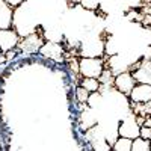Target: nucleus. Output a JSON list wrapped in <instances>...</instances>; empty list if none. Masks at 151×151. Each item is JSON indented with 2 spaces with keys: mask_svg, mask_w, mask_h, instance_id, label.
Segmentation results:
<instances>
[{
  "mask_svg": "<svg viewBox=\"0 0 151 151\" xmlns=\"http://www.w3.org/2000/svg\"><path fill=\"white\" fill-rule=\"evenodd\" d=\"M45 42V36L42 33V29L41 26H38V29L26 36H23L20 42H18V52L21 53H27V55H32V53H38L40 48L42 47V44Z\"/></svg>",
  "mask_w": 151,
  "mask_h": 151,
  "instance_id": "f257e3e1",
  "label": "nucleus"
},
{
  "mask_svg": "<svg viewBox=\"0 0 151 151\" xmlns=\"http://www.w3.org/2000/svg\"><path fill=\"white\" fill-rule=\"evenodd\" d=\"M104 70V59L80 56L79 58V73L82 77H95L98 79Z\"/></svg>",
  "mask_w": 151,
  "mask_h": 151,
  "instance_id": "f03ea898",
  "label": "nucleus"
},
{
  "mask_svg": "<svg viewBox=\"0 0 151 151\" xmlns=\"http://www.w3.org/2000/svg\"><path fill=\"white\" fill-rule=\"evenodd\" d=\"M40 53L44 59H50L53 62H58V64H60V62H64V56H65V47L60 45L55 41H45L42 44V47L40 48Z\"/></svg>",
  "mask_w": 151,
  "mask_h": 151,
  "instance_id": "7ed1b4c3",
  "label": "nucleus"
},
{
  "mask_svg": "<svg viewBox=\"0 0 151 151\" xmlns=\"http://www.w3.org/2000/svg\"><path fill=\"white\" fill-rule=\"evenodd\" d=\"M136 83H137V82H136V79H134L133 73H130L129 70L121 71L119 74L115 76V79H113V86L118 89V92L127 95V97H129V94L132 92L133 86H134Z\"/></svg>",
  "mask_w": 151,
  "mask_h": 151,
  "instance_id": "20e7f679",
  "label": "nucleus"
},
{
  "mask_svg": "<svg viewBox=\"0 0 151 151\" xmlns=\"http://www.w3.org/2000/svg\"><path fill=\"white\" fill-rule=\"evenodd\" d=\"M21 40V36L14 27L9 29H0V52H9L18 47V42Z\"/></svg>",
  "mask_w": 151,
  "mask_h": 151,
  "instance_id": "39448f33",
  "label": "nucleus"
},
{
  "mask_svg": "<svg viewBox=\"0 0 151 151\" xmlns=\"http://www.w3.org/2000/svg\"><path fill=\"white\" fill-rule=\"evenodd\" d=\"M139 130H141V125L137 124L136 115L132 112L130 115H127L119 122L118 134L119 136H125V137H130V139H134V137L139 136Z\"/></svg>",
  "mask_w": 151,
  "mask_h": 151,
  "instance_id": "423d86ee",
  "label": "nucleus"
},
{
  "mask_svg": "<svg viewBox=\"0 0 151 151\" xmlns=\"http://www.w3.org/2000/svg\"><path fill=\"white\" fill-rule=\"evenodd\" d=\"M132 103H147L151 100V83L137 82L129 94Z\"/></svg>",
  "mask_w": 151,
  "mask_h": 151,
  "instance_id": "0eeeda50",
  "label": "nucleus"
},
{
  "mask_svg": "<svg viewBox=\"0 0 151 151\" xmlns=\"http://www.w3.org/2000/svg\"><path fill=\"white\" fill-rule=\"evenodd\" d=\"M14 24V8L0 0V29H9Z\"/></svg>",
  "mask_w": 151,
  "mask_h": 151,
  "instance_id": "6e6552de",
  "label": "nucleus"
},
{
  "mask_svg": "<svg viewBox=\"0 0 151 151\" xmlns=\"http://www.w3.org/2000/svg\"><path fill=\"white\" fill-rule=\"evenodd\" d=\"M132 142H133V139H130V137L118 136L116 141L113 142L112 148L115 151H132Z\"/></svg>",
  "mask_w": 151,
  "mask_h": 151,
  "instance_id": "1a4fd4ad",
  "label": "nucleus"
},
{
  "mask_svg": "<svg viewBox=\"0 0 151 151\" xmlns=\"http://www.w3.org/2000/svg\"><path fill=\"white\" fill-rule=\"evenodd\" d=\"M80 85H82L83 88H86V89L89 91V92L100 91V86H101L100 80H98V79H95V77H82Z\"/></svg>",
  "mask_w": 151,
  "mask_h": 151,
  "instance_id": "9d476101",
  "label": "nucleus"
},
{
  "mask_svg": "<svg viewBox=\"0 0 151 151\" xmlns=\"http://www.w3.org/2000/svg\"><path fill=\"white\" fill-rule=\"evenodd\" d=\"M132 151H150V141L137 136L132 142Z\"/></svg>",
  "mask_w": 151,
  "mask_h": 151,
  "instance_id": "9b49d317",
  "label": "nucleus"
},
{
  "mask_svg": "<svg viewBox=\"0 0 151 151\" xmlns=\"http://www.w3.org/2000/svg\"><path fill=\"white\" fill-rule=\"evenodd\" d=\"M74 94H76V101H77L79 104H86L88 103V98H89V91L86 89V88H83L82 85L80 86H77L76 88V91H74Z\"/></svg>",
  "mask_w": 151,
  "mask_h": 151,
  "instance_id": "f8f14e48",
  "label": "nucleus"
},
{
  "mask_svg": "<svg viewBox=\"0 0 151 151\" xmlns=\"http://www.w3.org/2000/svg\"><path fill=\"white\" fill-rule=\"evenodd\" d=\"M113 79H115V76H113L112 70L107 68V67L103 70V73L100 74V77H98L101 86H110V85H113Z\"/></svg>",
  "mask_w": 151,
  "mask_h": 151,
  "instance_id": "ddd939ff",
  "label": "nucleus"
},
{
  "mask_svg": "<svg viewBox=\"0 0 151 151\" xmlns=\"http://www.w3.org/2000/svg\"><path fill=\"white\" fill-rule=\"evenodd\" d=\"M139 136H141V137H144V139L151 141V127H147V125H141Z\"/></svg>",
  "mask_w": 151,
  "mask_h": 151,
  "instance_id": "4468645a",
  "label": "nucleus"
},
{
  "mask_svg": "<svg viewBox=\"0 0 151 151\" xmlns=\"http://www.w3.org/2000/svg\"><path fill=\"white\" fill-rule=\"evenodd\" d=\"M5 2H6L9 6H12V8L15 9V8H18L21 3H24V2H26V0H5Z\"/></svg>",
  "mask_w": 151,
  "mask_h": 151,
  "instance_id": "2eb2a0df",
  "label": "nucleus"
},
{
  "mask_svg": "<svg viewBox=\"0 0 151 151\" xmlns=\"http://www.w3.org/2000/svg\"><path fill=\"white\" fill-rule=\"evenodd\" d=\"M150 151H151V141H150Z\"/></svg>",
  "mask_w": 151,
  "mask_h": 151,
  "instance_id": "dca6fc26",
  "label": "nucleus"
}]
</instances>
